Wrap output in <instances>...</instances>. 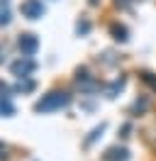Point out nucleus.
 <instances>
[{
  "mask_svg": "<svg viewBox=\"0 0 156 161\" xmlns=\"http://www.w3.org/2000/svg\"><path fill=\"white\" fill-rule=\"evenodd\" d=\"M20 12H22L27 20H39V17H44L47 8H44L42 0H25V3L20 5Z\"/></svg>",
  "mask_w": 156,
  "mask_h": 161,
  "instance_id": "f03ea898",
  "label": "nucleus"
},
{
  "mask_svg": "<svg viewBox=\"0 0 156 161\" xmlns=\"http://www.w3.org/2000/svg\"><path fill=\"white\" fill-rule=\"evenodd\" d=\"M8 93H10V88H8V83H0V98H10Z\"/></svg>",
  "mask_w": 156,
  "mask_h": 161,
  "instance_id": "4468645a",
  "label": "nucleus"
},
{
  "mask_svg": "<svg viewBox=\"0 0 156 161\" xmlns=\"http://www.w3.org/2000/svg\"><path fill=\"white\" fill-rule=\"evenodd\" d=\"M17 47H20V51L25 54V56H34L37 54V49H39V37L37 34H20V39H17Z\"/></svg>",
  "mask_w": 156,
  "mask_h": 161,
  "instance_id": "20e7f679",
  "label": "nucleus"
},
{
  "mask_svg": "<svg viewBox=\"0 0 156 161\" xmlns=\"http://www.w3.org/2000/svg\"><path fill=\"white\" fill-rule=\"evenodd\" d=\"M15 91H17V93H29V91H34V80H32V78H20L17 86H15Z\"/></svg>",
  "mask_w": 156,
  "mask_h": 161,
  "instance_id": "9d476101",
  "label": "nucleus"
},
{
  "mask_svg": "<svg viewBox=\"0 0 156 161\" xmlns=\"http://www.w3.org/2000/svg\"><path fill=\"white\" fill-rule=\"evenodd\" d=\"M90 3H93V5H95V3H98V0H90Z\"/></svg>",
  "mask_w": 156,
  "mask_h": 161,
  "instance_id": "2eb2a0df",
  "label": "nucleus"
},
{
  "mask_svg": "<svg viewBox=\"0 0 156 161\" xmlns=\"http://www.w3.org/2000/svg\"><path fill=\"white\" fill-rule=\"evenodd\" d=\"M0 115H5V117L15 115V108H12V103L8 98H0Z\"/></svg>",
  "mask_w": 156,
  "mask_h": 161,
  "instance_id": "9b49d317",
  "label": "nucleus"
},
{
  "mask_svg": "<svg viewBox=\"0 0 156 161\" xmlns=\"http://www.w3.org/2000/svg\"><path fill=\"white\" fill-rule=\"evenodd\" d=\"M71 103V95L64 91H51L47 95H42V100L34 103V110L37 112H54V110H61Z\"/></svg>",
  "mask_w": 156,
  "mask_h": 161,
  "instance_id": "f257e3e1",
  "label": "nucleus"
},
{
  "mask_svg": "<svg viewBox=\"0 0 156 161\" xmlns=\"http://www.w3.org/2000/svg\"><path fill=\"white\" fill-rule=\"evenodd\" d=\"M110 34H112L117 42H127L129 39V37H127V27L120 25V22H112V25H110Z\"/></svg>",
  "mask_w": 156,
  "mask_h": 161,
  "instance_id": "0eeeda50",
  "label": "nucleus"
},
{
  "mask_svg": "<svg viewBox=\"0 0 156 161\" xmlns=\"http://www.w3.org/2000/svg\"><path fill=\"white\" fill-rule=\"evenodd\" d=\"M76 83H78V88H81L83 93H95V91H100V80H95L93 76H88V69H78Z\"/></svg>",
  "mask_w": 156,
  "mask_h": 161,
  "instance_id": "39448f33",
  "label": "nucleus"
},
{
  "mask_svg": "<svg viewBox=\"0 0 156 161\" xmlns=\"http://www.w3.org/2000/svg\"><path fill=\"white\" fill-rule=\"evenodd\" d=\"M103 132H105V122H103V125H100V127H95V130L90 132V137H88V139H86V147H90V144H93V142H95L98 137H100V134H103Z\"/></svg>",
  "mask_w": 156,
  "mask_h": 161,
  "instance_id": "f8f14e48",
  "label": "nucleus"
},
{
  "mask_svg": "<svg viewBox=\"0 0 156 161\" xmlns=\"http://www.w3.org/2000/svg\"><path fill=\"white\" fill-rule=\"evenodd\" d=\"M103 159H105V161H127V159H129V151H127L125 147H110V149L105 151Z\"/></svg>",
  "mask_w": 156,
  "mask_h": 161,
  "instance_id": "423d86ee",
  "label": "nucleus"
},
{
  "mask_svg": "<svg viewBox=\"0 0 156 161\" xmlns=\"http://www.w3.org/2000/svg\"><path fill=\"white\" fill-rule=\"evenodd\" d=\"M34 69H37V61H34V59H27V56H22V59H17V61H12V64H10L12 76H17V78H27Z\"/></svg>",
  "mask_w": 156,
  "mask_h": 161,
  "instance_id": "7ed1b4c3",
  "label": "nucleus"
},
{
  "mask_svg": "<svg viewBox=\"0 0 156 161\" xmlns=\"http://www.w3.org/2000/svg\"><path fill=\"white\" fill-rule=\"evenodd\" d=\"M12 20V12H10V0H0V27L10 25Z\"/></svg>",
  "mask_w": 156,
  "mask_h": 161,
  "instance_id": "6e6552de",
  "label": "nucleus"
},
{
  "mask_svg": "<svg viewBox=\"0 0 156 161\" xmlns=\"http://www.w3.org/2000/svg\"><path fill=\"white\" fill-rule=\"evenodd\" d=\"M76 32H78V34H88V32H90V22H88V20H81L76 25Z\"/></svg>",
  "mask_w": 156,
  "mask_h": 161,
  "instance_id": "ddd939ff",
  "label": "nucleus"
},
{
  "mask_svg": "<svg viewBox=\"0 0 156 161\" xmlns=\"http://www.w3.org/2000/svg\"><path fill=\"white\" fill-rule=\"evenodd\" d=\"M122 88H125V78H117V80H112V83L107 86L105 95H107V98H115V95H117L120 91H122Z\"/></svg>",
  "mask_w": 156,
  "mask_h": 161,
  "instance_id": "1a4fd4ad",
  "label": "nucleus"
}]
</instances>
